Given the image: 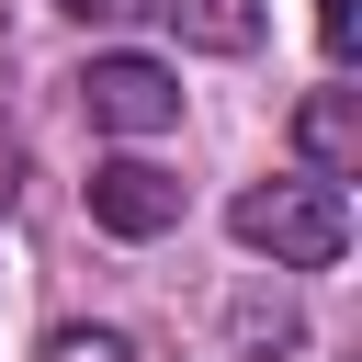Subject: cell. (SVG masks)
I'll use <instances>...</instances> for the list:
<instances>
[{
    "instance_id": "9",
    "label": "cell",
    "mask_w": 362,
    "mask_h": 362,
    "mask_svg": "<svg viewBox=\"0 0 362 362\" xmlns=\"http://www.w3.org/2000/svg\"><path fill=\"white\" fill-rule=\"evenodd\" d=\"M57 11H68V23H147L158 0H57Z\"/></svg>"
},
{
    "instance_id": "7",
    "label": "cell",
    "mask_w": 362,
    "mask_h": 362,
    "mask_svg": "<svg viewBox=\"0 0 362 362\" xmlns=\"http://www.w3.org/2000/svg\"><path fill=\"white\" fill-rule=\"evenodd\" d=\"M238 351H294V305H238Z\"/></svg>"
},
{
    "instance_id": "2",
    "label": "cell",
    "mask_w": 362,
    "mask_h": 362,
    "mask_svg": "<svg viewBox=\"0 0 362 362\" xmlns=\"http://www.w3.org/2000/svg\"><path fill=\"white\" fill-rule=\"evenodd\" d=\"M79 113L102 136H158V124H181V79L158 57H90L79 68Z\"/></svg>"
},
{
    "instance_id": "4",
    "label": "cell",
    "mask_w": 362,
    "mask_h": 362,
    "mask_svg": "<svg viewBox=\"0 0 362 362\" xmlns=\"http://www.w3.org/2000/svg\"><path fill=\"white\" fill-rule=\"evenodd\" d=\"M294 158H305V181H362V102L351 90H305L294 102Z\"/></svg>"
},
{
    "instance_id": "3",
    "label": "cell",
    "mask_w": 362,
    "mask_h": 362,
    "mask_svg": "<svg viewBox=\"0 0 362 362\" xmlns=\"http://www.w3.org/2000/svg\"><path fill=\"white\" fill-rule=\"evenodd\" d=\"M79 192H90V226H102V238H170V226H181V181H170L158 158H102Z\"/></svg>"
},
{
    "instance_id": "6",
    "label": "cell",
    "mask_w": 362,
    "mask_h": 362,
    "mask_svg": "<svg viewBox=\"0 0 362 362\" xmlns=\"http://www.w3.org/2000/svg\"><path fill=\"white\" fill-rule=\"evenodd\" d=\"M45 362H147V351H136L124 328H57V339H45Z\"/></svg>"
},
{
    "instance_id": "8",
    "label": "cell",
    "mask_w": 362,
    "mask_h": 362,
    "mask_svg": "<svg viewBox=\"0 0 362 362\" xmlns=\"http://www.w3.org/2000/svg\"><path fill=\"white\" fill-rule=\"evenodd\" d=\"M317 45L351 68V45H362V0H317Z\"/></svg>"
},
{
    "instance_id": "5",
    "label": "cell",
    "mask_w": 362,
    "mask_h": 362,
    "mask_svg": "<svg viewBox=\"0 0 362 362\" xmlns=\"http://www.w3.org/2000/svg\"><path fill=\"white\" fill-rule=\"evenodd\" d=\"M158 11H170L181 45H204V57H249L260 23H272V0H158Z\"/></svg>"
},
{
    "instance_id": "10",
    "label": "cell",
    "mask_w": 362,
    "mask_h": 362,
    "mask_svg": "<svg viewBox=\"0 0 362 362\" xmlns=\"http://www.w3.org/2000/svg\"><path fill=\"white\" fill-rule=\"evenodd\" d=\"M23 192V147H11V124H0V204Z\"/></svg>"
},
{
    "instance_id": "1",
    "label": "cell",
    "mask_w": 362,
    "mask_h": 362,
    "mask_svg": "<svg viewBox=\"0 0 362 362\" xmlns=\"http://www.w3.org/2000/svg\"><path fill=\"white\" fill-rule=\"evenodd\" d=\"M226 238H238L249 260H272V272H328V260L351 249V204H339L328 181H249V192L226 204Z\"/></svg>"
}]
</instances>
